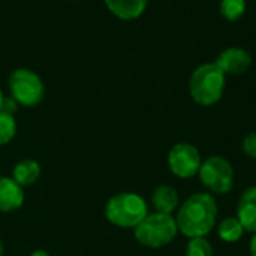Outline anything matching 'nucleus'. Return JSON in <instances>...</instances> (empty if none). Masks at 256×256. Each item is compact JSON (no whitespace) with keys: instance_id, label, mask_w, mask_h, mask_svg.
Returning a JSON list of instances; mask_svg holds the SVG:
<instances>
[{"instance_id":"1","label":"nucleus","mask_w":256,"mask_h":256,"mask_svg":"<svg viewBox=\"0 0 256 256\" xmlns=\"http://www.w3.org/2000/svg\"><path fill=\"white\" fill-rule=\"evenodd\" d=\"M218 219V204L210 194H195L177 208L176 224L178 232L189 238L206 237Z\"/></svg>"},{"instance_id":"2","label":"nucleus","mask_w":256,"mask_h":256,"mask_svg":"<svg viewBox=\"0 0 256 256\" xmlns=\"http://www.w3.org/2000/svg\"><path fill=\"white\" fill-rule=\"evenodd\" d=\"M225 74L216 63H204L198 66L189 81L192 99L202 106H212L222 99L225 88Z\"/></svg>"},{"instance_id":"3","label":"nucleus","mask_w":256,"mask_h":256,"mask_svg":"<svg viewBox=\"0 0 256 256\" xmlns=\"http://www.w3.org/2000/svg\"><path fill=\"white\" fill-rule=\"evenodd\" d=\"M106 220L118 228H135L147 214V202L134 192H122L111 196L105 206Z\"/></svg>"},{"instance_id":"4","label":"nucleus","mask_w":256,"mask_h":256,"mask_svg":"<svg viewBox=\"0 0 256 256\" xmlns=\"http://www.w3.org/2000/svg\"><path fill=\"white\" fill-rule=\"evenodd\" d=\"M178 232L176 219L172 214L148 213L135 228V240L148 249H160L170 244Z\"/></svg>"},{"instance_id":"5","label":"nucleus","mask_w":256,"mask_h":256,"mask_svg":"<svg viewBox=\"0 0 256 256\" xmlns=\"http://www.w3.org/2000/svg\"><path fill=\"white\" fill-rule=\"evenodd\" d=\"M10 98L21 106H36L45 96V86L42 78L27 68L15 69L8 80Z\"/></svg>"},{"instance_id":"6","label":"nucleus","mask_w":256,"mask_h":256,"mask_svg":"<svg viewBox=\"0 0 256 256\" xmlns=\"http://www.w3.org/2000/svg\"><path fill=\"white\" fill-rule=\"evenodd\" d=\"M201 183L213 194H228L234 186V168L222 156L207 158L200 166Z\"/></svg>"},{"instance_id":"7","label":"nucleus","mask_w":256,"mask_h":256,"mask_svg":"<svg viewBox=\"0 0 256 256\" xmlns=\"http://www.w3.org/2000/svg\"><path fill=\"white\" fill-rule=\"evenodd\" d=\"M201 164L202 160L198 148L189 142H178L172 146L168 153V166L178 178H190L196 176Z\"/></svg>"},{"instance_id":"8","label":"nucleus","mask_w":256,"mask_h":256,"mask_svg":"<svg viewBox=\"0 0 256 256\" xmlns=\"http://www.w3.org/2000/svg\"><path fill=\"white\" fill-rule=\"evenodd\" d=\"M214 63L220 68V70L225 75H242L250 68L252 56L249 51L243 48L230 46L218 56Z\"/></svg>"},{"instance_id":"9","label":"nucleus","mask_w":256,"mask_h":256,"mask_svg":"<svg viewBox=\"0 0 256 256\" xmlns=\"http://www.w3.org/2000/svg\"><path fill=\"white\" fill-rule=\"evenodd\" d=\"M24 204V188L12 177H0V213H12Z\"/></svg>"},{"instance_id":"10","label":"nucleus","mask_w":256,"mask_h":256,"mask_svg":"<svg viewBox=\"0 0 256 256\" xmlns=\"http://www.w3.org/2000/svg\"><path fill=\"white\" fill-rule=\"evenodd\" d=\"M237 219L242 222L244 231L256 232V186L243 192L237 206Z\"/></svg>"},{"instance_id":"11","label":"nucleus","mask_w":256,"mask_h":256,"mask_svg":"<svg viewBox=\"0 0 256 256\" xmlns=\"http://www.w3.org/2000/svg\"><path fill=\"white\" fill-rule=\"evenodd\" d=\"M108 10L120 20L130 21L141 16L148 0H104Z\"/></svg>"},{"instance_id":"12","label":"nucleus","mask_w":256,"mask_h":256,"mask_svg":"<svg viewBox=\"0 0 256 256\" xmlns=\"http://www.w3.org/2000/svg\"><path fill=\"white\" fill-rule=\"evenodd\" d=\"M152 204L158 213L172 214L178 208V194L170 184H159L153 190Z\"/></svg>"},{"instance_id":"13","label":"nucleus","mask_w":256,"mask_h":256,"mask_svg":"<svg viewBox=\"0 0 256 256\" xmlns=\"http://www.w3.org/2000/svg\"><path fill=\"white\" fill-rule=\"evenodd\" d=\"M40 165L33 160V159H21L18 160L14 168H12V178L21 186V188H28L34 184L39 177H40Z\"/></svg>"},{"instance_id":"14","label":"nucleus","mask_w":256,"mask_h":256,"mask_svg":"<svg viewBox=\"0 0 256 256\" xmlns=\"http://www.w3.org/2000/svg\"><path fill=\"white\" fill-rule=\"evenodd\" d=\"M219 237L226 242V243H236L238 242L243 234H244V228L242 225V222L237 218H226L220 222L219 230H218Z\"/></svg>"},{"instance_id":"15","label":"nucleus","mask_w":256,"mask_h":256,"mask_svg":"<svg viewBox=\"0 0 256 256\" xmlns=\"http://www.w3.org/2000/svg\"><path fill=\"white\" fill-rule=\"evenodd\" d=\"M219 9L225 20L237 21L246 12V0H222Z\"/></svg>"},{"instance_id":"16","label":"nucleus","mask_w":256,"mask_h":256,"mask_svg":"<svg viewBox=\"0 0 256 256\" xmlns=\"http://www.w3.org/2000/svg\"><path fill=\"white\" fill-rule=\"evenodd\" d=\"M16 135V120L14 114L0 111V146L9 144Z\"/></svg>"},{"instance_id":"17","label":"nucleus","mask_w":256,"mask_h":256,"mask_svg":"<svg viewBox=\"0 0 256 256\" xmlns=\"http://www.w3.org/2000/svg\"><path fill=\"white\" fill-rule=\"evenodd\" d=\"M186 256H213V248L206 237L190 238L186 248Z\"/></svg>"},{"instance_id":"18","label":"nucleus","mask_w":256,"mask_h":256,"mask_svg":"<svg viewBox=\"0 0 256 256\" xmlns=\"http://www.w3.org/2000/svg\"><path fill=\"white\" fill-rule=\"evenodd\" d=\"M242 148H243V152L249 158L256 159V132H252V134H249V135L244 136L243 144H242Z\"/></svg>"},{"instance_id":"19","label":"nucleus","mask_w":256,"mask_h":256,"mask_svg":"<svg viewBox=\"0 0 256 256\" xmlns=\"http://www.w3.org/2000/svg\"><path fill=\"white\" fill-rule=\"evenodd\" d=\"M16 108H18V104L9 96V98H4V100H3V106H2V111H4V112H9V114H14L15 111H16Z\"/></svg>"},{"instance_id":"20","label":"nucleus","mask_w":256,"mask_h":256,"mask_svg":"<svg viewBox=\"0 0 256 256\" xmlns=\"http://www.w3.org/2000/svg\"><path fill=\"white\" fill-rule=\"evenodd\" d=\"M249 250H250V256H256V232L254 234L252 240H250V246H249Z\"/></svg>"},{"instance_id":"21","label":"nucleus","mask_w":256,"mask_h":256,"mask_svg":"<svg viewBox=\"0 0 256 256\" xmlns=\"http://www.w3.org/2000/svg\"><path fill=\"white\" fill-rule=\"evenodd\" d=\"M30 256H51L46 250H42V249H38V250H34V252H32Z\"/></svg>"},{"instance_id":"22","label":"nucleus","mask_w":256,"mask_h":256,"mask_svg":"<svg viewBox=\"0 0 256 256\" xmlns=\"http://www.w3.org/2000/svg\"><path fill=\"white\" fill-rule=\"evenodd\" d=\"M3 100H4V94H3V92L0 88V111H2V106H3Z\"/></svg>"},{"instance_id":"23","label":"nucleus","mask_w":256,"mask_h":256,"mask_svg":"<svg viewBox=\"0 0 256 256\" xmlns=\"http://www.w3.org/2000/svg\"><path fill=\"white\" fill-rule=\"evenodd\" d=\"M0 256H3V243H2V240H0Z\"/></svg>"},{"instance_id":"24","label":"nucleus","mask_w":256,"mask_h":256,"mask_svg":"<svg viewBox=\"0 0 256 256\" xmlns=\"http://www.w3.org/2000/svg\"><path fill=\"white\" fill-rule=\"evenodd\" d=\"M0 177H2V176H0Z\"/></svg>"}]
</instances>
